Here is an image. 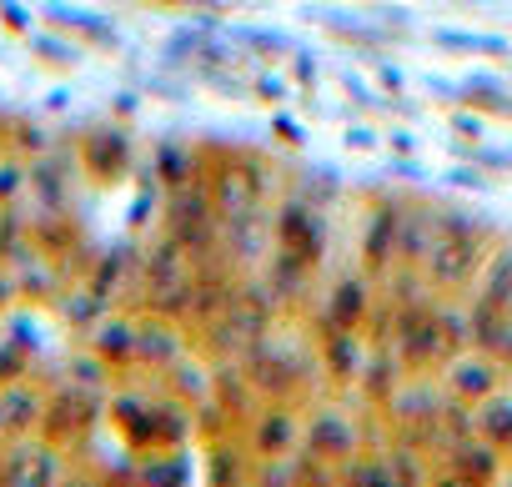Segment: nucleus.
<instances>
[{
  "label": "nucleus",
  "instance_id": "f257e3e1",
  "mask_svg": "<svg viewBox=\"0 0 512 487\" xmlns=\"http://www.w3.org/2000/svg\"><path fill=\"white\" fill-rule=\"evenodd\" d=\"M487 257H492V252H487V231H482L477 221H467V216H442V231H437V241H432L422 272H427L432 292L457 297V292H467V287L482 277Z\"/></svg>",
  "mask_w": 512,
  "mask_h": 487
},
{
  "label": "nucleus",
  "instance_id": "f03ea898",
  "mask_svg": "<svg viewBox=\"0 0 512 487\" xmlns=\"http://www.w3.org/2000/svg\"><path fill=\"white\" fill-rule=\"evenodd\" d=\"M196 282V252L176 231H166L156 247L146 252V267H141V292H146V307L161 312V317H176L186 292Z\"/></svg>",
  "mask_w": 512,
  "mask_h": 487
},
{
  "label": "nucleus",
  "instance_id": "7ed1b4c3",
  "mask_svg": "<svg viewBox=\"0 0 512 487\" xmlns=\"http://www.w3.org/2000/svg\"><path fill=\"white\" fill-rule=\"evenodd\" d=\"M392 342H397V357H402L407 372H432V367H442L447 357H457L437 302H427V307H397V317H392Z\"/></svg>",
  "mask_w": 512,
  "mask_h": 487
},
{
  "label": "nucleus",
  "instance_id": "20e7f679",
  "mask_svg": "<svg viewBox=\"0 0 512 487\" xmlns=\"http://www.w3.org/2000/svg\"><path fill=\"white\" fill-rule=\"evenodd\" d=\"M246 377H251V387H262L267 397H292V392H302L307 387V372H312V362H307V347H297L292 337H262L246 357Z\"/></svg>",
  "mask_w": 512,
  "mask_h": 487
},
{
  "label": "nucleus",
  "instance_id": "39448f33",
  "mask_svg": "<svg viewBox=\"0 0 512 487\" xmlns=\"http://www.w3.org/2000/svg\"><path fill=\"white\" fill-rule=\"evenodd\" d=\"M206 191H211V206L221 221H246L262 211V196H267V176L251 156H226L211 176H206Z\"/></svg>",
  "mask_w": 512,
  "mask_h": 487
},
{
  "label": "nucleus",
  "instance_id": "423d86ee",
  "mask_svg": "<svg viewBox=\"0 0 512 487\" xmlns=\"http://www.w3.org/2000/svg\"><path fill=\"white\" fill-rule=\"evenodd\" d=\"M116 422L141 447H181L186 442V427H191L176 407H161L151 397H121L116 402Z\"/></svg>",
  "mask_w": 512,
  "mask_h": 487
},
{
  "label": "nucleus",
  "instance_id": "0eeeda50",
  "mask_svg": "<svg viewBox=\"0 0 512 487\" xmlns=\"http://www.w3.org/2000/svg\"><path fill=\"white\" fill-rule=\"evenodd\" d=\"M322 241H327L322 211H312L307 201H287L282 216H277V226H272V247L287 252V257H297V262H307V267H317L322 262Z\"/></svg>",
  "mask_w": 512,
  "mask_h": 487
},
{
  "label": "nucleus",
  "instance_id": "6e6552de",
  "mask_svg": "<svg viewBox=\"0 0 512 487\" xmlns=\"http://www.w3.org/2000/svg\"><path fill=\"white\" fill-rule=\"evenodd\" d=\"M497 382H502V362H492L487 352L472 357V347H467V352H457V357L442 362V387H447V397H457V402H467V407H477L482 397H492Z\"/></svg>",
  "mask_w": 512,
  "mask_h": 487
},
{
  "label": "nucleus",
  "instance_id": "1a4fd4ad",
  "mask_svg": "<svg viewBox=\"0 0 512 487\" xmlns=\"http://www.w3.org/2000/svg\"><path fill=\"white\" fill-rule=\"evenodd\" d=\"M302 442H307V452L312 457H322V462H347L357 447H362V432H357V422L347 417V412H337V407H322V412H312V422L302 427Z\"/></svg>",
  "mask_w": 512,
  "mask_h": 487
},
{
  "label": "nucleus",
  "instance_id": "9d476101",
  "mask_svg": "<svg viewBox=\"0 0 512 487\" xmlns=\"http://www.w3.org/2000/svg\"><path fill=\"white\" fill-rule=\"evenodd\" d=\"M397 236H402V201H382L362 226V267L372 277L397 267Z\"/></svg>",
  "mask_w": 512,
  "mask_h": 487
},
{
  "label": "nucleus",
  "instance_id": "9b49d317",
  "mask_svg": "<svg viewBox=\"0 0 512 487\" xmlns=\"http://www.w3.org/2000/svg\"><path fill=\"white\" fill-rule=\"evenodd\" d=\"M96 412H101L96 387L71 382V387H61V392L46 402V412H41V432H46V437H76V432H86V427L96 422Z\"/></svg>",
  "mask_w": 512,
  "mask_h": 487
},
{
  "label": "nucleus",
  "instance_id": "f8f14e48",
  "mask_svg": "<svg viewBox=\"0 0 512 487\" xmlns=\"http://www.w3.org/2000/svg\"><path fill=\"white\" fill-rule=\"evenodd\" d=\"M437 231H442V211H432V206H402L397 267H417V272H422V262H427V252H432Z\"/></svg>",
  "mask_w": 512,
  "mask_h": 487
},
{
  "label": "nucleus",
  "instance_id": "ddd939ff",
  "mask_svg": "<svg viewBox=\"0 0 512 487\" xmlns=\"http://www.w3.org/2000/svg\"><path fill=\"white\" fill-rule=\"evenodd\" d=\"M452 397H447V387H427V382H412V387H397L392 397H387V412H392V422L397 427H427V422H437L442 417V407H447Z\"/></svg>",
  "mask_w": 512,
  "mask_h": 487
},
{
  "label": "nucleus",
  "instance_id": "4468645a",
  "mask_svg": "<svg viewBox=\"0 0 512 487\" xmlns=\"http://www.w3.org/2000/svg\"><path fill=\"white\" fill-rule=\"evenodd\" d=\"M297 442H302V427H297V417L287 412V407H267V412H256V422H251V447H256V457H292L297 452Z\"/></svg>",
  "mask_w": 512,
  "mask_h": 487
},
{
  "label": "nucleus",
  "instance_id": "2eb2a0df",
  "mask_svg": "<svg viewBox=\"0 0 512 487\" xmlns=\"http://www.w3.org/2000/svg\"><path fill=\"white\" fill-rule=\"evenodd\" d=\"M492 312H512V252L487 257L482 277H477V297L467 307V317H492Z\"/></svg>",
  "mask_w": 512,
  "mask_h": 487
},
{
  "label": "nucleus",
  "instance_id": "dca6fc26",
  "mask_svg": "<svg viewBox=\"0 0 512 487\" xmlns=\"http://www.w3.org/2000/svg\"><path fill=\"white\" fill-rule=\"evenodd\" d=\"M442 462L452 467V472H447L452 482H497V467H502V462H497V447H492L487 437H477V432H472L462 447H452Z\"/></svg>",
  "mask_w": 512,
  "mask_h": 487
},
{
  "label": "nucleus",
  "instance_id": "f3484780",
  "mask_svg": "<svg viewBox=\"0 0 512 487\" xmlns=\"http://www.w3.org/2000/svg\"><path fill=\"white\" fill-rule=\"evenodd\" d=\"M322 357H327V372H332L337 382H357L362 367H367L362 327H327V347H322Z\"/></svg>",
  "mask_w": 512,
  "mask_h": 487
},
{
  "label": "nucleus",
  "instance_id": "a211bd4d",
  "mask_svg": "<svg viewBox=\"0 0 512 487\" xmlns=\"http://www.w3.org/2000/svg\"><path fill=\"white\" fill-rule=\"evenodd\" d=\"M181 347L186 337L156 312L151 327H136V362H151V367H176L181 362Z\"/></svg>",
  "mask_w": 512,
  "mask_h": 487
},
{
  "label": "nucleus",
  "instance_id": "6ab92c4d",
  "mask_svg": "<svg viewBox=\"0 0 512 487\" xmlns=\"http://www.w3.org/2000/svg\"><path fill=\"white\" fill-rule=\"evenodd\" d=\"M372 317V302H367V287L357 277H342L327 312H322V327H362Z\"/></svg>",
  "mask_w": 512,
  "mask_h": 487
},
{
  "label": "nucleus",
  "instance_id": "aec40b11",
  "mask_svg": "<svg viewBox=\"0 0 512 487\" xmlns=\"http://www.w3.org/2000/svg\"><path fill=\"white\" fill-rule=\"evenodd\" d=\"M472 427H477V437H487L497 452H507V447H512V392L482 397L477 412H472Z\"/></svg>",
  "mask_w": 512,
  "mask_h": 487
},
{
  "label": "nucleus",
  "instance_id": "412c9836",
  "mask_svg": "<svg viewBox=\"0 0 512 487\" xmlns=\"http://www.w3.org/2000/svg\"><path fill=\"white\" fill-rule=\"evenodd\" d=\"M81 156H86V166H91L96 181H116V176L126 171V161H131V151H126V141H121L116 131H96V136H86Z\"/></svg>",
  "mask_w": 512,
  "mask_h": 487
},
{
  "label": "nucleus",
  "instance_id": "4be33fe9",
  "mask_svg": "<svg viewBox=\"0 0 512 487\" xmlns=\"http://www.w3.org/2000/svg\"><path fill=\"white\" fill-rule=\"evenodd\" d=\"M6 467H11V472H6L11 482H56V477H61V472H56V467H61V457H56L51 447H41V442H36V447H31V442H26V447H16Z\"/></svg>",
  "mask_w": 512,
  "mask_h": 487
},
{
  "label": "nucleus",
  "instance_id": "5701e85b",
  "mask_svg": "<svg viewBox=\"0 0 512 487\" xmlns=\"http://www.w3.org/2000/svg\"><path fill=\"white\" fill-rule=\"evenodd\" d=\"M397 377H402V357L392 352V347H372L367 352V367H362V387L377 397V402H387L392 392H397Z\"/></svg>",
  "mask_w": 512,
  "mask_h": 487
},
{
  "label": "nucleus",
  "instance_id": "b1692460",
  "mask_svg": "<svg viewBox=\"0 0 512 487\" xmlns=\"http://www.w3.org/2000/svg\"><path fill=\"white\" fill-rule=\"evenodd\" d=\"M0 402H6V432H26V427H41V412L46 402L26 387V382H11L0 387Z\"/></svg>",
  "mask_w": 512,
  "mask_h": 487
},
{
  "label": "nucleus",
  "instance_id": "393cba45",
  "mask_svg": "<svg viewBox=\"0 0 512 487\" xmlns=\"http://www.w3.org/2000/svg\"><path fill=\"white\" fill-rule=\"evenodd\" d=\"M96 357L101 362H131L136 357V327L131 322H106L96 332Z\"/></svg>",
  "mask_w": 512,
  "mask_h": 487
},
{
  "label": "nucleus",
  "instance_id": "a878e982",
  "mask_svg": "<svg viewBox=\"0 0 512 487\" xmlns=\"http://www.w3.org/2000/svg\"><path fill=\"white\" fill-rule=\"evenodd\" d=\"M21 191V166H0V201H16Z\"/></svg>",
  "mask_w": 512,
  "mask_h": 487
},
{
  "label": "nucleus",
  "instance_id": "bb28decb",
  "mask_svg": "<svg viewBox=\"0 0 512 487\" xmlns=\"http://www.w3.org/2000/svg\"><path fill=\"white\" fill-rule=\"evenodd\" d=\"M0 432H6V402H0Z\"/></svg>",
  "mask_w": 512,
  "mask_h": 487
}]
</instances>
